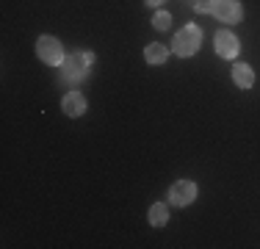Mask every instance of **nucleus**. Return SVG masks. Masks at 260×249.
I'll return each mask as SVG.
<instances>
[{"mask_svg": "<svg viewBox=\"0 0 260 249\" xmlns=\"http://www.w3.org/2000/svg\"><path fill=\"white\" fill-rule=\"evenodd\" d=\"M144 3H147V6H160L164 0H144Z\"/></svg>", "mask_w": 260, "mask_h": 249, "instance_id": "f8f14e48", "label": "nucleus"}, {"mask_svg": "<svg viewBox=\"0 0 260 249\" xmlns=\"http://www.w3.org/2000/svg\"><path fill=\"white\" fill-rule=\"evenodd\" d=\"M197 183H191V180H177L175 185L169 189V202L175 205V208H185V205H191L197 199Z\"/></svg>", "mask_w": 260, "mask_h": 249, "instance_id": "20e7f679", "label": "nucleus"}, {"mask_svg": "<svg viewBox=\"0 0 260 249\" xmlns=\"http://www.w3.org/2000/svg\"><path fill=\"white\" fill-rule=\"evenodd\" d=\"M144 58L150 61V64H164V61L169 58V50L164 45H158V42H150V45L144 47Z\"/></svg>", "mask_w": 260, "mask_h": 249, "instance_id": "1a4fd4ad", "label": "nucleus"}, {"mask_svg": "<svg viewBox=\"0 0 260 249\" xmlns=\"http://www.w3.org/2000/svg\"><path fill=\"white\" fill-rule=\"evenodd\" d=\"M210 14H216L221 22H241V17H244V9H241L238 0H213V6H210Z\"/></svg>", "mask_w": 260, "mask_h": 249, "instance_id": "39448f33", "label": "nucleus"}, {"mask_svg": "<svg viewBox=\"0 0 260 249\" xmlns=\"http://www.w3.org/2000/svg\"><path fill=\"white\" fill-rule=\"evenodd\" d=\"M152 25H155L158 30H166V28L172 25V14H169V11H158L155 20H152Z\"/></svg>", "mask_w": 260, "mask_h": 249, "instance_id": "9b49d317", "label": "nucleus"}, {"mask_svg": "<svg viewBox=\"0 0 260 249\" xmlns=\"http://www.w3.org/2000/svg\"><path fill=\"white\" fill-rule=\"evenodd\" d=\"M213 45H216V53H219L221 58H235V55L241 53L238 36H233L230 30H219V34H216V39H213Z\"/></svg>", "mask_w": 260, "mask_h": 249, "instance_id": "423d86ee", "label": "nucleus"}, {"mask_svg": "<svg viewBox=\"0 0 260 249\" xmlns=\"http://www.w3.org/2000/svg\"><path fill=\"white\" fill-rule=\"evenodd\" d=\"M61 108H64L67 116H83L86 114V97L80 91H70L61 100Z\"/></svg>", "mask_w": 260, "mask_h": 249, "instance_id": "0eeeda50", "label": "nucleus"}, {"mask_svg": "<svg viewBox=\"0 0 260 249\" xmlns=\"http://www.w3.org/2000/svg\"><path fill=\"white\" fill-rule=\"evenodd\" d=\"M147 222H150L152 227H164V224L169 222V208H166L164 202H155L150 208V213H147Z\"/></svg>", "mask_w": 260, "mask_h": 249, "instance_id": "9d476101", "label": "nucleus"}, {"mask_svg": "<svg viewBox=\"0 0 260 249\" xmlns=\"http://www.w3.org/2000/svg\"><path fill=\"white\" fill-rule=\"evenodd\" d=\"M91 61H94V55L91 53H72L64 58V64H61V75H64L67 83H80V80L89 75L91 70Z\"/></svg>", "mask_w": 260, "mask_h": 249, "instance_id": "f03ea898", "label": "nucleus"}, {"mask_svg": "<svg viewBox=\"0 0 260 249\" xmlns=\"http://www.w3.org/2000/svg\"><path fill=\"white\" fill-rule=\"evenodd\" d=\"M233 80L238 89H252L255 86V72H252L249 64H235L233 67Z\"/></svg>", "mask_w": 260, "mask_h": 249, "instance_id": "6e6552de", "label": "nucleus"}, {"mask_svg": "<svg viewBox=\"0 0 260 249\" xmlns=\"http://www.w3.org/2000/svg\"><path fill=\"white\" fill-rule=\"evenodd\" d=\"M36 55H39L45 64H50V67H61L64 64V45H61L55 36H39V42H36Z\"/></svg>", "mask_w": 260, "mask_h": 249, "instance_id": "7ed1b4c3", "label": "nucleus"}, {"mask_svg": "<svg viewBox=\"0 0 260 249\" xmlns=\"http://www.w3.org/2000/svg\"><path fill=\"white\" fill-rule=\"evenodd\" d=\"M202 45V30H200V25H185V28H180L175 34V42H172V50H175L180 58H191V55L200 50Z\"/></svg>", "mask_w": 260, "mask_h": 249, "instance_id": "f257e3e1", "label": "nucleus"}]
</instances>
